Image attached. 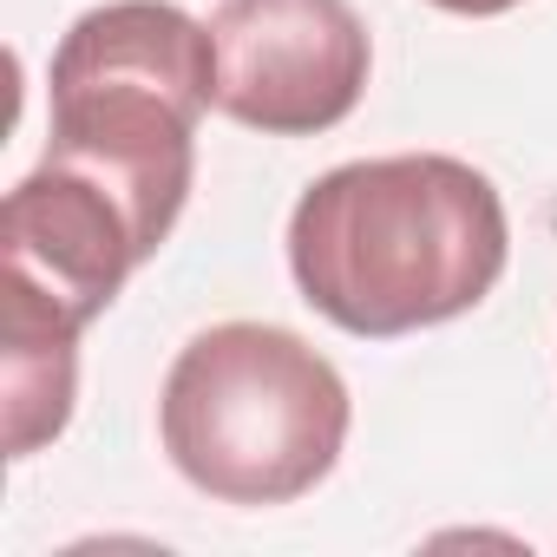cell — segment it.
Listing matches in <instances>:
<instances>
[{"instance_id":"obj_5","label":"cell","mask_w":557,"mask_h":557,"mask_svg":"<svg viewBox=\"0 0 557 557\" xmlns=\"http://www.w3.org/2000/svg\"><path fill=\"white\" fill-rule=\"evenodd\" d=\"M216 40V112L262 138H315L342 125L374 66L368 21L348 0H223Z\"/></svg>"},{"instance_id":"obj_2","label":"cell","mask_w":557,"mask_h":557,"mask_svg":"<svg viewBox=\"0 0 557 557\" xmlns=\"http://www.w3.org/2000/svg\"><path fill=\"white\" fill-rule=\"evenodd\" d=\"M348 381L296 329L216 322L164 374L158 433L171 466L223 505H289L348 446Z\"/></svg>"},{"instance_id":"obj_3","label":"cell","mask_w":557,"mask_h":557,"mask_svg":"<svg viewBox=\"0 0 557 557\" xmlns=\"http://www.w3.org/2000/svg\"><path fill=\"white\" fill-rule=\"evenodd\" d=\"M53 145L190 197L197 119L216 106V40L171 0H106L53 47Z\"/></svg>"},{"instance_id":"obj_1","label":"cell","mask_w":557,"mask_h":557,"mask_svg":"<svg viewBox=\"0 0 557 557\" xmlns=\"http://www.w3.org/2000/svg\"><path fill=\"white\" fill-rule=\"evenodd\" d=\"M511 256L505 197L446 151L361 158L289 210V269L315 315L361 342L440 329L492 296Z\"/></svg>"},{"instance_id":"obj_6","label":"cell","mask_w":557,"mask_h":557,"mask_svg":"<svg viewBox=\"0 0 557 557\" xmlns=\"http://www.w3.org/2000/svg\"><path fill=\"white\" fill-rule=\"evenodd\" d=\"M79 322L60 309L0 289V413H8V459L40 453L66 433L79 394Z\"/></svg>"},{"instance_id":"obj_4","label":"cell","mask_w":557,"mask_h":557,"mask_svg":"<svg viewBox=\"0 0 557 557\" xmlns=\"http://www.w3.org/2000/svg\"><path fill=\"white\" fill-rule=\"evenodd\" d=\"M184 203L119 164L47 145V158L0 203V289H21L92 329L138 262H151Z\"/></svg>"},{"instance_id":"obj_7","label":"cell","mask_w":557,"mask_h":557,"mask_svg":"<svg viewBox=\"0 0 557 557\" xmlns=\"http://www.w3.org/2000/svg\"><path fill=\"white\" fill-rule=\"evenodd\" d=\"M440 14H466V21H492V14H511L518 0H433Z\"/></svg>"}]
</instances>
